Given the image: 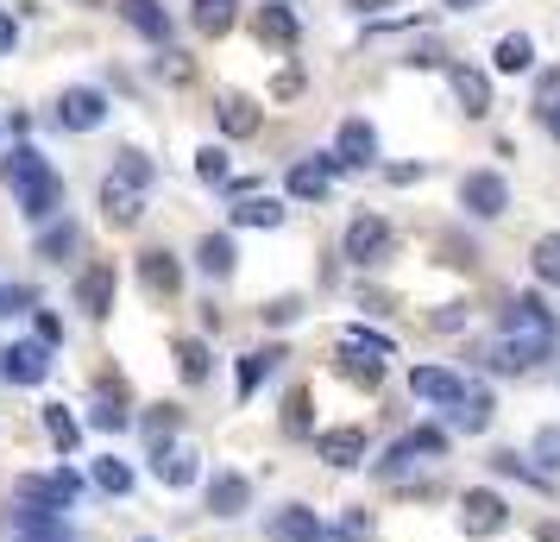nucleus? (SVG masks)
<instances>
[{"instance_id":"nucleus-1","label":"nucleus","mask_w":560,"mask_h":542,"mask_svg":"<svg viewBox=\"0 0 560 542\" xmlns=\"http://www.w3.org/2000/svg\"><path fill=\"white\" fill-rule=\"evenodd\" d=\"M548 347H555V322H548V310H541V297L523 290V297L504 310V341H498L491 366H498V372H529L535 360H548Z\"/></svg>"},{"instance_id":"nucleus-2","label":"nucleus","mask_w":560,"mask_h":542,"mask_svg":"<svg viewBox=\"0 0 560 542\" xmlns=\"http://www.w3.org/2000/svg\"><path fill=\"white\" fill-rule=\"evenodd\" d=\"M0 177H7V189H13V196H20L26 221H51L57 203H63V177H57V171L32 152V146H13V158L0 164Z\"/></svg>"},{"instance_id":"nucleus-3","label":"nucleus","mask_w":560,"mask_h":542,"mask_svg":"<svg viewBox=\"0 0 560 542\" xmlns=\"http://www.w3.org/2000/svg\"><path fill=\"white\" fill-rule=\"evenodd\" d=\"M390 246H397L390 221H378V215H353V221H347V258H353V265H384Z\"/></svg>"},{"instance_id":"nucleus-4","label":"nucleus","mask_w":560,"mask_h":542,"mask_svg":"<svg viewBox=\"0 0 560 542\" xmlns=\"http://www.w3.org/2000/svg\"><path fill=\"white\" fill-rule=\"evenodd\" d=\"M459 208L479 215V221H498L510 208V183L498 171H472V177H459Z\"/></svg>"},{"instance_id":"nucleus-5","label":"nucleus","mask_w":560,"mask_h":542,"mask_svg":"<svg viewBox=\"0 0 560 542\" xmlns=\"http://www.w3.org/2000/svg\"><path fill=\"white\" fill-rule=\"evenodd\" d=\"M20 498H26V505H45V511H63V505L82 498V480L70 466H57V473H26V480H20Z\"/></svg>"},{"instance_id":"nucleus-6","label":"nucleus","mask_w":560,"mask_h":542,"mask_svg":"<svg viewBox=\"0 0 560 542\" xmlns=\"http://www.w3.org/2000/svg\"><path fill=\"white\" fill-rule=\"evenodd\" d=\"M504 517H510L504 498H498L491 486H472L466 498H459V530H466V537H498Z\"/></svg>"},{"instance_id":"nucleus-7","label":"nucleus","mask_w":560,"mask_h":542,"mask_svg":"<svg viewBox=\"0 0 560 542\" xmlns=\"http://www.w3.org/2000/svg\"><path fill=\"white\" fill-rule=\"evenodd\" d=\"M0 372H7L13 385H38V379L51 372V347H45V341H13V347L0 354Z\"/></svg>"},{"instance_id":"nucleus-8","label":"nucleus","mask_w":560,"mask_h":542,"mask_svg":"<svg viewBox=\"0 0 560 542\" xmlns=\"http://www.w3.org/2000/svg\"><path fill=\"white\" fill-rule=\"evenodd\" d=\"M57 120L70 132H89L107 120V95L102 89H63V102H57Z\"/></svg>"},{"instance_id":"nucleus-9","label":"nucleus","mask_w":560,"mask_h":542,"mask_svg":"<svg viewBox=\"0 0 560 542\" xmlns=\"http://www.w3.org/2000/svg\"><path fill=\"white\" fill-rule=\"evenodd\" d=\"M102 221H107V228H139V221H145V196H139L132 183L107 177L102 183Z\"/></svg>"},{"instance_id":"nucleus-10","label":"nucleus","mask_w":560,"mask_h":542,"mask_svg":"<svg viewBox=\"0 0 560 542\" xmlns=\"http://www.w3.org/2000/svg\"><path fill=\"white\" fill-rule=\"evenodd\" d=\"M139 278H145V290L152 297H177L183 290V265L171 246H152V253H139Z\"/></svg>"},{"instance_id":"nucleus-11","label":"nucleus","mask_w":560,"mask_h":542,"mask_svg":"<svg viewBox=\"0 0 560 542\" xmlns=\"http://www.w3.org/2000/svg\"><path fill=\"white\" fill-rule=\"evenodd\" d=\"M315 454L328 466H359L365 461V429H353V423H347V429H322V436H315Z\"/></svg>"},{"instance_id":"nucleus-12","label":"nucleus","mask_w":560,"mask_h":542,"mask_svg":"<svg viewBox=\"0 0 560 542\" xmlns=\"http://www.w3.org/2000/svg\"><path fill=\"white\" fill-rule=\"evenodd\" d=\"M13 542H70V523L51 517L45 505H26V511H13Z\"/></svg>"},{"instance_id":"nucleus-13","label":"nucleus","mask_w":560,"mask_h":542,"mask_svg":"<svg viewBox=\"0 0 560 542\" xmlns=\"http://www.w3.org/2000/svg\"><path fill=\"white\" fill-rule=\"evenodd\" d=\"M77 303H82V315H95V322L114 310V265H89V272H82L77 278Z\"/></svg>"},{"instance_id":"nucleus-14","label":"nucleus","mask_w":560,"mask_h":542,"mask_svg":"<svg viewBox=\"0 0 560 542\" xmlns=\"http://www.w3.org/2000/svg\"><path fill=\"white\" fill-rule=\"evenodd\" d=\"M334 158H340V171H347V164H372V158H378V132L365 127V120H340Z\"/></svg>"},{"instance_id":"nucleus-15","label":"nucleus","mask_w":560,"mask_h":542,"mask_svg":"<svg viewBox=\"0 0 560 542\" xmlns=\"http://www.w3.org/2000/svg\"><path fill=\"white\" fill-rule=\"evenodd\" d=\"M409 391H416V397H429V404H454L459 391H466V379L447 372V366H416V372H409Z\"/></svg>"},{"instance_id":"nucleus-16","label":"nucleus","mask_w":560,"mask_h":542,"mask_svg":"<svg viewBox=\"0 0 560 542\" xmlns=\"http://www.w3.org/2000/svg\"><path fill=\"white\" fill-rule=\"evenodd\" d=\"M334 171H340V158H334V152H322L315 164H296V171H290V196L322 203V196H328V183H334Z\"/></svg>"},{"instance_id":"nucleus-17","label":"nucleus","mask_w":560,"mask_h":542,"mask_svg":"<svg viewBox=\"0 0 560 542\" xmlns=\"http://www.w3.org/2000/svg\"><path fill=\"white\" fill-rule=\"evenodd\" d=\"M447 82H454L459 107H466L472 120H485V114H491V82H485L479 70H466V64H447Z\"/></svg>"},{"instance_id":"nucleus-18","label":"nucleus","mask_w":560,"mask_h":542,"mask_svg":"<svg viewBox=\"0 0 560 542\" xmlns=\"http://www.w3.org/2000/svg\"><path fill=\"white\" fill-rule=\"evenodd\" d=\"M271 537H278V542H328V530H322V517H315V511L283 505V511L271 517Z\"/></svg>"},{"instance_id":"nucleus-19","label":"nucleus","mask_w":560,"mask_h":542,"mask_svg":"<svg viewBox=\"0 0 560 542\" xmlns=\"http://www.w3.org/2000/svg\"><path fill=\"white\" fill-rule=\"evenodd\" d=\"M246 505H253V486H246L240 473H214V480H208V511L214 517H240Z\"/></svg>"},{"instance_id":"nucleus-20","label":"nucleus","mask_w":560,"mask_h":542,"mask_svg":"<svg viewBox=\"0 0 560 542\" xmlns=\"http://www.w3.org/2000/svg\"><path fill=\"white\" fill-rule=\"evenodd\" d=\"M253 32H258V45H296V13H290L283 0H265Z\"/></svg>"},{"instance_id":"nucleus-21","label":"nucleus","mask_w":560,"mask_h":542,"mask_svg":"<svg viewBox=\"0 0 560 542\" xmlns=\"http://www.w3.org/2000/svg\"><path fill=\"white\" fill-rule=\"evenodd\" d=\"M120 20H127L132 32H145L152 45L171 38V20H164V7H158V0H120Z\"/></svg>"},{"instance_id":"nucleus-22","label":"nucleus","mask_w":560,"mask_h":542,"mask_svg":"<svg viewBox=\"0 0 560 542\" xmlns=\"http://www.w3.org/2000/svg\"><path fill=\"white\" fill-rule=\"evenodd\" d=\"M454 429L459 436H485V429H491V391H459L454 397Z\"/></svg>"},{"instance_id":"nucleus-23","label":"nucleus","mask_w":560,"mask_h":542,"mask_svg":"<svg viewBox=\"0 0 560 542\" xmlns=\"http://www.w3.org/2000/svg\"><path fill=\"white\" fill-rule=\"evenodd\" d=\"M278 221H283L278 196H240L233 203V228H278Z\"/></svg>"},{"instance_id":"nucleus-24","label":"nucleus","mask_w":560,"mask_h":542,"mask_svg":"<svg viewBox=\"0 0 560 542\" xmlns=\"http://www.w3.org/2000/svg\"><path fill=\"white\" fill-rule=\"evenodd\" d=\"M221 127H228L233 139H253L258 132V102L253 95H221Z\"/></svg>"},{"instance_id":"nucleus-25","label":"nucleus","mask_w":560,"mask_h":542,"mask_svg":"<svg viewBox=\"0 0 560 542\" xmlns=\"http://www.w3.org/2000/svg\"><path fill=\"white\" fill-rule=\"evenodd\" d=\"M529 64H535V45L523 38V32H510V38H498V70H504V77H523Z\"/></svg>"},{"instance_id":"nucleus-26","label":"nucleus","mask_w":560,"mask_h":542,"mask_svg":"<svg viewBox=\"0 0 560 542\" xmlns=\"http://www.w3.org/2000/svg\"><path fill=\"white\" fill-rule=\"evenodd\" d=\"M196 258H202L208 278H228V272H233V240H228V233H208L202 246H196Z\"/></svg>"},{"instance_id":"nucleus-27","label":"nucleus","mask_w":560,"mask_h":542,"mask_svg":"<svg viewBox=\"0 0 560 542\" xmlns=\"http://www.w3.org/2000/svg\"><path fill=\"white\" fill-rule=\"evenodd\" d=\"M340 379H353V385H378L384 379V360H372V354H353V347H340Z\"/></svg>"},{"instance_id":"nucleus-28","label":"nucleus","mask_w":560,"mask_h":542,"mask_svg":"<svg viewBox=\"0 0 560 542\" xmlns=\"http://www.w3.org/2000/svg\"><path fill=\"white\" fill-rule=\"evenodd\" d=\"M177 423H183L177 404H152V411H145V441H152V454H158L171 436H177Z\"/></svg>"},{"instance_id":"nucleus-29","label":"nucleus","mask_w":560,"mask_h":542,"mask_svg":"<svg viewBox=\"0 0 560 542\" xmlns=\"http://www.w3.org/2000/svg\"><path fill=\"white\" fill-rule=\"evenodd\" d=\"M196 32H208V38H221V32L233 26V0H196Z\"/></svg>"},{"instance_id":"nucleus-30","label":"nucleus","mask_w":560,"mask_h":542,"mask_svg":"<svg viewBox=\"0 0 560 542\" xmlns=\"http://www.w3.org/2000/svg\"><path fill=\"white\" fill-rule=\"evenodd\" d=\"M529 265H535V278H541V285H560V233H541V240H535Z\"/></svg>"},{"instance_id":"nucleus-31","label":"nucleus","mask_w":560,"mask_h":542,"mask_svg":"<svg viewBox=\"0 0 560 542\" xmlns=\"http://www.w3.org/2000/svg\"><path fill=\"white\" fill-rule=\"evenodd\" d=\"M278 360H283V347H265V354H246V360H240V397H253V391H258V379H265V372H271Z\"/></svg>"},{"instance_id":"nucleus-32","label":"nucleus","mask_w":560,"mask_h":542,"mask_svg":"<svg viewBox=\"0 0 560 542\" xmlns=\"http://www.w3.org/2000/svg\"><path fill=\"white\" fill-rule=\"evenodd\" d=\"M45 436H51L57 448L70 454V448H77V441H82V429H77V416L63 411V404H51V411H45Z\"/></svg>"},{"instance_id":"nucleus-33","label":"nucleus","mask_w":560,"mask_h":542,"mask_svg":"<svg viewBox=\"0 0 560 542\" xmlns=\"http://www.w3.org/2000/svg\"><path fill=\"white\" fill-rule=\"evenodd\" d=\"M152 466L164 486H189L196 480V454H152Z\"/></svg>"},{"instance_id":"nucleus-34","label":"nucleus","mask_w":560,"mask_h":542,"mask_svg":"<svg viewBox=\"0 0 560 542\" xmlns=\"http://www.w3.org/2000/svg\"><path fill=\"white\" fill-rule=\"evenodd\" d=\"M177 372L189 379V385H202L208 379V347L202 341H177Z\"/></svg>"},{"instance_id":"nucleus-35","label":"nucleus","mask_w":560,"mask_h":542,"mask_svg":"<svg viewBox=\"0 0 560 542\" xmlns=\"http://www.w3.org/2000/svg\"><path fill=\"white\" fill-rule=\"evenodd\" d=\"M77 240H82V233L70 228V221H63V228H45V233H38V258H70V253H77Z\"/></svg>"},{"instance_id":"nucleus-36","label":"nucleus","mask_w":560,"mask_h":542,"mask_svg":"<svg viewBox=\"0 0 560 542\" xmlns=\"http://www.w3.org/2000/svg\"><path fill=\"white\" fill-rule=\"evenodd\" d=\"M95 486L120 498V492H132V466L127 461H95Z\"/></svg>"},{"instance_id":"nucleus-37","label":"nucleus","mask_w":560,"mask_h":542,"mask_svg":"<svg viewBox=\"0 0 560 542\" xmlns=\"http://www.w3.org/2000/svg\"><path fill=\"white\" fill-rule=\"evenodd\" d=\"M283 429H290V436H308V385H296L283 397Z\"/></svg>"},{"instance_id":"nucleus-38","label":"nucleus","mask_w":560,"mask_h":542,"mask_svg":"<svg viewBox=\"0 0 560 542\" xmlns=\"http://www.w3.org/2000/svg\"><path fill=\"white\" fill-rule=\"evenodd\" d=\"M114 183L145 189V183H152V164H145V152H120V164H114Z\"/></svg>"},{"instance_id":"nucleus-39","label":"nucleus","mask_w":560,"mask_h":542,"mask_svg":"<svg viewBox=\"0 0 560 542\" xmlns=\"http://www.w3.org/2000/svg\"><path fill=\"white\" fill-rule=\"evenodd\" d=\"M535 466H541V473H560V423H548V429L535 436Z\"/></svg>"},{"instance_id":"nucleus-40","label":"nucleus","mask_w":560,"mask_h":542,"mask_svg":"<svg viewBox=\"0 0 560 542\" xmlns=\"http://www.w3.org/2000/svg\"><path fill=\"white\" fill-rule=\"evenodd\" d=\"M89 423H95V429H102V436H120V429H127L132 416L120 411V397H102V404H95V416H89Z\"/></svg>"},{"instance_id":"nucleus-41","label":"nucleus","mask_w":560,"mask_h":542,"mask_svg":"<svg viewBox=\"0 0 560 542\" xmlns=\"http://www.w3.org/2000/svg\"><path fill=\"white\" fill-rule=\"evenodd\" d=\"M196 177L202 183H228V152H221V146H202V152H196Z\"/></svg>"},{"instance_id":"nucleus-42","label":"nucleus","mask_w":560,"mask_h":542,"mask_svg":"<svg viewBox=\"0 0 560 542\" xmlns=\"http://www.w3.org/2000/svg\"><path fill=\"white\" fill-rule=\"evenodd\" d=\"M404 454L416 461V454H447V436L441 429H416V436H404Z\"/></svg>"},{"instance_id":"nucleus-43","label":"nucleus","mask_w":560,"mask_h":542,"mask_svg":"<svg viewBox=\"0 0 560 542\" xmlns=\"http://www.w3.org/2000/svg\"><path fill=\"white\" fill-rule=\"evenodd\" d=\"M340 347H353V354H372V360H390V341H384V335H365V328H353V335L340 341Z\"/></svg>"},{"instance_id":"nucleus-44","label":"nucleus","mask_w":560,"mask_h":542,"mask_svg":"<svg viewBox=\"0 0 560 542\" xmlns=\"http://www.w3.org/2000/svg\"><path fill=\"white\" fill-rule=\"evenodd\" d=\"M296 315H303V303H296V297H278V303H265V322H271V328L296 322Z\"/></svg>"},{"instance_id":"nucleus-45","label":"nucleus","mask_w":560,"mask_h":542,"mask_svg":"<svg viewBox=\"0 0 560 542\" xmlns=\"http://www.w3.org/2000/svg\"><path fill=\"white\" fill-rule=\"evenodd\" d=\"M491 466H498V473H516V480H535V466H529V461H516V448L491 454Z\"/></svg>"},{"instance_id":"nucleus-46","label":"nucleus","mask_w":560,"mask_h":542,"mask_svg":"<svg viewBox=\"0 0 560 542\" xmlns=\"http://www.w3.org/2000/svg\"><path fill=\"white\" fill-rule=\"evenodd\" d=\"M38 341H45V347H57V341H63V322H57L51 310L38 315Z\"/></svg>"},{"instance_id":"nucleus-47","label":"nucleus","mask_w":560,"mask_h":542,"mask_svg":"<svg viewBox=\"0 0 560 542\" xmlns=\"http://www.w3.org/2000/svg\"><path fill=\"white\" fill-rule=\"evenodd\" d=\"M541 127L560 139V95H548V102H541Z\"/></svg>"},{"instance_id":"nucleus-48","label":"nucleus","mask_w":560,"mask_h":542,"mask_svg":"<svg viewBox=\"0 0 560 542\" xmlns=\"http://www.w3.org/2000/svg\"><path fill=\"white\" fill-rule=\"evenodd\" d=\"M13 38H20V26H13V13H0V57L13 51Z\"/></svg>"},{"instance_id":"nucleus-49","label":"nucleus","mask_w":560,"mask_h":542,"mask_svg":"<svg viewBox=\"0 0 560 542\" xmlns=\"http://www.w3.org/2000/svg\"><path fill=\"white\" fill-rule=\"evenodd\" d=\"M296 89H303V77H296V70H283V77L271 82V95H296Z\"/></svg>"},{"instance_id":"nucleus-50","label":"nucleus","mask_w":560,"mask_h":542,"mask_svg":"<svg viewBox=\"0 0 560 542\" xmlns=\"http://www.w3.org/2000/svg\"><path fill=\"white\" fill-rule=\"evenodd\" d=\"M372 530V511H347V537H365Z\"/></svg>"},{"instance_id":"nucleus-51","label":"nucleus","mask_w":560,"mask_h":542,"mask_svg":"<svg viewBox=\"0 0 560 542\" xmlns=\"http://www.w3.org/2000/svg\"><path fill=\"white\" fill-rule=\"evenodd\" d=\"M535 542H560V523H535Z\"/></svg>"},{"instance_id":"nucleus-52","label":"nucleus","mask_w":560,"mask_h":542,"mask_svg":"<svg viewBox=\"0 0 560 542\" xmlns=\"http://www.w3.org/2000/svg\"><path fill=\"white\" fill-rule=\"evenodd\" d=\"M347 7H359V13H372V7H390V0H347Z\"/></svg>"},{"instance_id":"nucleus-53","label":"nucleus","mask_w":560,"mask_h":542,"mask_svg":"<svg viewBox=\"0 0 560 542\" xmlns=\"http://www.w3.org/2000/svg\"><path fill=\"white\" fill-rule=\"evenodd\" d=\"M447 7H479V0H447Z\"/></svg>"},{"instance_id":"nucleus-54","label":"nucleus","mask_w":560,"mask_h":542,"mask_svg":"<svg viewBox=\"0 0 560 542\" xmlns=\"http://www.w3.org/2000/svg\"><path fill=\"white\" fill-rule=\"evenodd\" d=\"M139 542H152V537H139Z\"/></svg>"},{"instance_id":"nucleus-55","label":"nucleus","mask_w":560,"mask_h":542,"mask_svg":"<svg viewBox=\"0 0 560 542\" xmlns=\"http://www.w3.org/2000/svg\"><path fill=\"white\" fill-rule=\"evenodd\" d=\"M0 127H7V120H0Z\"/></svg>"}]
</instances>
